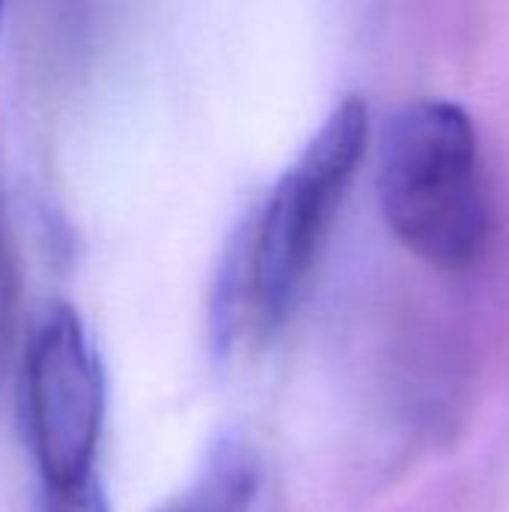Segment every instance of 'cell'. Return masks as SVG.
Here are the masks:
<instances>
[{
  "label": "cell",
  "mask_w": 509,
  "mask_h": 512,
  "mask_svg": "<svg viewBox=\"0 0 509 512\" xmlns=\"http://www.w3.org/2000/svg\"><path fill=\"white\" fill-rule=\"evenodd\" d=\"M378 201L396 240L441 270L471 267L489 240V201L471 117L444 99L405 105L387 126Z\"/></svg>",
  "instance_id": "1"
},
{
  "label": "cell",
  "mask_w": 509,
  "mask_h": 512,
  "mask_svg": "<svg viewBox=\"0 0 509 512\" xmlns=\"http://www.w3.org/2000/svg\"><path fill=\"white\" fill-rule=\"evenodd\" d=\"M366 138V102L342 99L264 201L243 249V288L261 330L282 324L297 303L333 213L366 153Z\"/></svg>",
  "instance_id": "2"
},
{
  "label": "cell",
  "mask_w": 509,
  "mask_h": 512,
  "mask_svg": "<svg viewBox=\"0 0 509 512\" xmlns=\"http://www.w3.org/2000/svg\"><path fill=\"white\" fill-rule=\"evenodd\" d=\"M24 417L30 453L48 492L93 480L105 381L99 354L78 312L66 303H51L27 339Z\"/></svg>",
  "instance_id": "3"
},
{
  "label": "cell",
  "mask_w": 509,
  "mask_h": 512,
  "mask_svg": "<svg viewBox=\"0 0 509 512\" xmlns=\"http://www.w3.org/2000/svg\"><path fill=\"white\" fill-rule=\"evenodd\" d=\"M42 512H111L108 510V501H105V492L102 486L93 480L75 486V489H66V492H48V501Z\"/></svg>",
  "instance_id": "4"
},
{
  "label": "cell",
  "mask_w": 509,
  "mask_h": 512,
  "mask_svg": "<svg viewBox=\"0 0 509 512\" xmlns=\"http://www.w3.org/2000/svg\"><path fill=\"white\" fill-rule=\"evenodd\" d=\"M0 12H3V6H0Z\"/></svg>",
  "instance_id": "5"
}]
</instances>
